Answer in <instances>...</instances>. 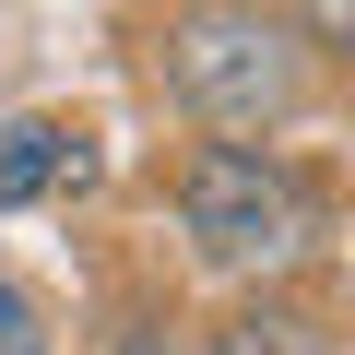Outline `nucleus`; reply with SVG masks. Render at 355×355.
<instances>
[{
  "label": "nucleus",
  "mask_w": 355,
  "mask_h": 355,
  "mask_svg": "<svg viewBox=\"0 0 355 355\" xmlns=\"http://www.w3.org/2000/svg\"><path fill=\"white\" fill-rule=\"evenodd\" d=\"M83 178H95L83 119H12V130H0V214L48 202V190H83Z\"/></svg>",
  "instance_id": "obj_3"
},
{
  "label": "nucleus",
  "mask_w": 355,
  "mask_h": 355,
  "mask_svg": "<svg viewBox=\"0 0 355 355\" xmlns=\"http://www.w3.org/2000/svg\"><path fill=\"white\" fill-rule=\"evenodd\" d=\"M178 225H190V261L225 284H272L308 261L320 237V190L272 154V142H202L190 178H178Z\"/></svg>",
  "instance_id": "obj_1"
},
{
  "label": "nucleus",
  "mask_w": 355,
  "mask_h": 355,
  "mask_svg": "<svg viewBox=\"0 0 355 355\" xmlns=\"http://www.w3.org/2000/svg\"><path fill=\"white\" fill-rule=\"evenodd\" d=\"M119 355H178V343H166V331H130V343H119Z\"/></svg>",
  "instance_id": "obj_7"
},
{
  "label": "nucleus",
  "mask_w": 355,
  "mask_h": 355,
  "mask_svg": "<svg viewBox=\"0 0 355 355\" xmlns=\"http://www.w3.org/2000/svg\"><path fill=\"white\" fill-rule=\"evenodd\" d=\"M190 355H331V331H320L308 308H249V320H225V331H202Z\"/></svg>",
  "instance_id": "obj_4"
},
{
  "label": "nucleus",
  "mask_w": 355,
  "mask_h": 355,
  "mask_svg": "<svg viewBox=\"0 0 355 355\" xmlns=\"http://www.w3.org/2000/svg\"><path fill=\"white\" fill-rule=\"evenodd\" d=\"M0 355H48V320H36V296L0 272Z\"/></svg>",
  "instance_id": "obj_5"
},
{
  "label": "nucleus",
  "mask_w": 355,
  "mask_h": 355,
  "mask_svg": "<svg viewBox=\"0 0 355 355\" xmlns=\"http://www.w3.org/2000/svg\"><path fill=\"white\" fill-rule=\"evenodd\" d=\"M166 83L190 119H214L225 142L249 130H284L296 95H308V48L284 36V12H261V0H202V12L166 24Z\"/></svg>",
  "instance_id": "obj_2"
},
{
  "label": "nucleus",
  "mask_w": 355,
  "mask_h": 355,
  "mask_svg": "<svg viewBox=\"0 0 355 355\" xmlns=\"http://www.w3.org/2000/svg\"><path fill=\"white\" fill-rule=\"evenodd\" d=\"M355 36V0H308V48H343Z\"/></svg>",
  "instance_id": "obj_6"
}]
</instances>
